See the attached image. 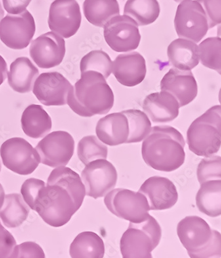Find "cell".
<instances>
[{
  "mask_svg": "<svg viewBox=\"0 0 221 258\" xmlns=\"http://www.w3.org/2000/svg\"><path fill=\"white\" fill-rule=\"evenodd\" d=\"M85 195L79 174L70 168L58 167L50 173L47 185L39 190L33 210L49 225L61 227L81 208Z\"/></svg>",
  "mask_w": 221,
  "mask_h": 258,
  "instance_id": "6da1fadb",
  "label": "cell"
},
{
  "mask_svg": "<svg viewBox=\"0 0 221 258\" xmlns=\"http://www.w3.org/2000/svg\"><path fill=\"white\" fill-rule=\"evenodd\" d=\"M185 142L178 130L170 125L151 127L142 143L143 159L149 167L157 171L172 172L185 162Z\"/></svg>",
  "mask_w": 221,
  "mask_h": 258,
  "instance_id": "7a4b0ae2",
  "label": "cell"
},
{
  "mask_svg": "<svg viewBox=\"0 0 221 258\" xmlns=\"http://www.w3.org/2000/svg\"><path fill=\"white\" fill-rule=\"evenodd\" d=\"M106 80L96 71L81 73L69 92L67 104L82 117L107 114L114 106L115 96Z\"/></svg>",
  "mask_w": 221,
  "mask_h": 258,
  "instance_id": "3957f363",
  "label": "cell"
},
{
  "mask_svg": "<svg viewBox=\"0 0 221 258\" xmlns=\"http://www.w3.org/2000/svg\"><path fill=\"white\" fill-rule=\"evenodd\" d=\"M187 142L193 154L210 157L217 154L221 146V107L216 105L197 117L187 132Z\"/></svg>",
  "mask_w": 221,
  "mask_h": 258,
  "instance_id": "277c9868",
  "label": "cell"
},
{
  "mask_svg": "<svg viewBox=\"0 0 221 258\" xmlns=\"http://www.w3.org/2000/svg\"><path fill=\"white\" fill-rule=\"evenodd\" d=\"M161 238V226L151 215L141 223L130 222L120 242L123 257L151 258Z\"/></svg>",
  "mask_w": 221,
  "mask_h": 258,
  "instance_id": "5b68a950",
  "label": "cell"
},
{
  "mask_svg": "<svg viewBox=\"0 0 221 258\" xmlns=\"http://www.w3.org/2000/svg\"><path fill=\"white\" fill-rule=\"evenodd\" d=\"M104 204L113 215L132 223H141L149 217L148 201L140 192L114 188L104 196Z\"/></svg>",
  "mask_w": 221,
  "mask_h": 258,
  "instance_id": "8992f818",
  "label": "cell"
},
{
  "mask_svg": "<svg viewBox=\"0 0 221 258\" xmlns=\"http://www.w3.org/2000/svg\"><path fill=\"white\" fill-rule=\"evenodd\" d=\"M175 28L180 38L199 43L209 29L207 16L197 0H184L177 9Z\"/></svg>",
  "mask_w": 221,
  "mask_h": 258,
  "instance_id": "52a82bcc",
  "label": "cell"
},
{
  "mask_svg": "<svg viewBox=\"0 0 221 258\" xmlns=\"http://www.w3.org/2000/svg\"><path fill=\"white\" fill-rule=\"evenodd\" d=\"M0 155L4 166L19 175L32 173L41 163L37 150L22 138L6 140L0 148Z\"/></svg>",
  "mask_w": 221,
  "mask_h": 258,
  "instance_id": "ba28073f",
  "label": "cell"
},
{
  "mask_svg": "<svg viewBox=\"0 0 221 258\" xmlns=\"http://www.w3.org/2000/svg\"><path fill=\"white\" fill-rule=\"evenodd\" d=\"M85 195L94 199L101 198L117 185L118 173L113 163L106 159H96L85 165L81 173Z\"/></svg>",
  "mask_w": 221,
  "mask_h": 258,
  "instance_id": "9c48e42d",
  "label": "cell"
},
{
  "mask_svg": "<svg viewBox=\"0 0 221 258\" xmlns=\"http://www.w3.org/2000/svg\"><path fill=\"white\" fill-rule=\"evenodd\" d=\"M104 37L109 47L119 52L136 49L141 41L138 24L126 15L114 17L105 24Z\"/></svg>",
  "mask_w": 221,
  "mask_h": 258,
  "instance_id": "30bf717a",
  "label": "cell"
},
{
  "mask_svg": "<svg viewBox=\"0 0 221 258\" xmlns=\"http://www.w3.org/2000/svg\"><path fill=\"white\" fill-rule=\"evenodd\" d=\"M35 33L34 18L27 10L20 14H8L0 22V39L10 49H25Z\"/></svg>",
  "mask_w": 221,
  "mask_h": 258,
  "instance_id": "8fae6325",
  "label": "cell"
},
{
  "mask_svg": "<svg viewBox=\"0 0 221 258\" xmlns=\"http://www.w3.org/2000/svg\"><path fill=\"white\" fill-rule=\"evenodd\" d=\"M35 150L42 164L50 167L65 166L72 158L75 141L68 132H53L41 140Z\"/></svg>",
  "mask_w": 221,
  "mask_h": 258,
  "instance_id": "7c38bea8",
  "label": "cell"
},
{
  "mask_svg": "<svg viewBox=\"0 0 221 258\" xmlns=\"http://www.w3.org/2000/svg\"><path fill=\"white\" fill-rule=\"evenodd\" d=\"M81 21V9L76 0H54L50 6L49 28L65 39L70 38L77 33Z\"/></svg>",
  "mask_w": 221,
  "mask_h": 258,
  "instance_id": "4fadbf2b",
  "label": "cell"
},
{
  "mask_svg": "<svg viewBox=\"0 0 221 258\" xmlns=\"http://www.w3.org/2000/svg\"><path fill=\"white\" fill-rule=\"evenodd\" d=\"M73 86L63 75L58 72L42 73L37 78L33 92L45 106H64Z\"/></svg>",
  "mask_w": 221,
  "mask_h": 258,
  "instance_id": "5bb4252c",
  "label": "cell"
},
{
  "mask_svg": "<svg viewBox=\"0 0 221 258\" xmlns=\"http://www.w3.org/2000/svg\"><path fill=\"white\" fill-rule=\"evenodd\" d=\"M66 52L65 40L50 31L31 42L29 54L41 69H50L62 63Z\"/></svg>",
  "mask_w": 221,
  "mask_h": 258,
  "instance_id": "9a60e30c",
  "label": "cell"
},
{
  "mask_svg": "<svg viewBox=\"0 0 221 258\" xmlns=\"http://www.w3.org/2000/svg\"><path fill=\"white\" fill-rule=\"evenodd\" d=\"M177 233L189 255L209 244L213 236L214 230L202 218L189 216L179 222Z\"/></svg>",
  "mask_w": 221,
  "mask_h": 258,
  "instance_id": "2e32d148",
  "label": "cell"
},
{
  "mask_svg": "<svg viewBox=\"0 0 221 258\" xmlns=\"http://www.w3.org/2000/svg\"><path fill=\"white\" fill-rule=\"evenodd\" d=\"M138 192L146 196L151 211L171 209L178 201V190L174 182L159 176L147 179Z\"/></svg>",
  "mask_w": 221,
  "mask_h": 258,
  "instance_id": "e0dca14e",
  "label": "cell"
},
{
  "mask_svg": "<svg viewBox=\"0 0 221 258\" xmlns=\"http://www.w3.org/2000/svg\"><path fill=\"white\" fill-rule=\"evenodd\" d=\"M160 87L162 91L169 92L176 98L180 107L191 103L197 97L198 85L190 71L170 69L162 79Z\"/></svg>",
  "mask_w": 221,
  "mask_h": 258,
  "instance_id": "ac0fdd59",
  "label": "cell"
},
{
  "mask_svg": "<svg viewBox=\"0 0 221 258\" xmlns=\"http://www.w3.org/2000/svg\"><path fill=\"white\" fill-rule=\"evenodd\" d=\"M146 71V60L138 52L119 54L113 62L112 73L125 87H133L142 83Z\"/></svg>",
  "mask_w": 221,
  "mask_h": 258,
  "instance_id": "d6986e66",
  "label": "cell"
},
{
  "mask_svg": "<svg viewBox=\"0 0 221 258\" xmlns=\"http://www.w3.org/2000/svg\"><path fill=\"white\" fill-rule=\"evenodd\" d=\"M143 110L154 123L170 122L179 116L180 104L169 92H155L147 96L143 102Z\"/></svg>",
  "mask_w": 221,
  "mask_h": 258,
  "instance_id": "ffe728a7",
  "label": "cell"
},
{
  "mask_svg": "<svg viewBox=\"0 0 221 258\" xmlns=\"http://www.w3.org/2000/svg\"><path fill=\"white\" fill-rule=\"evenodd\" d=\"M96 134L98 140L107 146L126 144L129 135L127 117L122 112L102 117L96 124Z\"/></svg>",
  "mask_w": 221,
  "mask_h": 258,
  "instance_id": "44dd1931",
  "label": "cell"
},
{
  "mask_svg": "<svg viewBox=\"0 0 221 258\" xmlns=\"http://www.w3.org/2000/svg\"><path fill=\"white\" fill-rule=\"evenodd\" d=\"M39 74V70L29 58L19 57L10 65L8 83L14 91L28 93L33 89Z\"/></svg>",
  "mask_w": 221,
  "mask_h": 258,
  "instance_id": "7402d4cb",
  "label": "cell"
},
{
  "mask_svg": "<svg viewBox=\"0 0 221 258\" xmlns=\"http://www.w3.org/2000/svg\"><path fill=\"white\" fill-rule=\"evenodd\" d=\"M170 63L181 71H191L199 64L198 46L195 42L185 39L172 41L168 48Z\"/></svg>",
  "mask_w": 221,
  "mask_h": 258,
  "instance_id": "603a6c76",
  "label": "cell"
},
{
  "mask_svg": "<svg viewBox=\"0 0 221 258\" xmlns=\"http://www.w3.org/2000/svg\"><path fill=\"white\" fill-rule=\"evenodd\" d=\"M21 122L23 131L33 139L43 138L52 128L51 118L40 105L27 106L23 112Z\"/></svg>",
  "mask_w": 221,
  "mask_h": 258,
  "instance_id": "cb8c5ba5",
  "label": "cell"
},
{
  "mask_svg": "<svg viewBox=\"0 0 221 258\" xmlns=\"http://www.w3.org/2000/svg\"><path fill=\"white\" fill-rule=\"evenodd\" d=\"M196 204L199 211L210 217L221 215V181L211 180L201 184L196 195Z\"/></svg>",
  "mask_w": 221,
  "mask_h": 258,
  "instance_id": "d4e9b609",
  "label": "cell"
},
{
  "mask_svg": "<svg viewBox=\"0 0 221 258\" xmlns=\"http://www.w3.org/2000/svg\"><path fill=\"white\" fill-rule=\"evenodd\" d=\"M30 209L20 194L6 195L3 206L0 209V219L8 228L22 225L28 217Z\"/></svg>",
  "mask_w": 221,
  "mask_h": 258,
  "instance_id": "484cf974",
  "label": "cell"
},
{
  "mask_svg": "<svg viewBox=\"0 0 221 258\" xmlns=\"http://www.w3.org/2000/svg\"><path fill=\"white\" fill-rule=\"evenodd\" d=\"M83 8L88 22L99 27H104L111 19L120 15L117 0H85Z\"/></svg>",
  "mask_w": 221,
  "mask_h": 258,
  "instance_id": "4316f807",
  "label": "cell"
},
{
  "mask_svg": "<svg viewBox=\"0 0 221 258\" xmlns=\"http://www.w3.org/2000/svg\"><path fill=\"white\" fill-rule=\"evenodd\" d=\"M73 258H102L105 246L102 239L96 233H80L73 240L69 250Z\"/></svg>",
  "mask_w": 221,
  "mask_h": 258,
  "instance_id": "83f0119b",
  "label": "cell"
},
{
  "mask_svg": "<svg viewBox=\"0 0 221 258\" xmlns=\"http://www.w3.org/2000/svg\"><path fill=\"white\" fill-rule=\"evenodd\" d=\"M124 13L133 19L138 26H147L158 18L160 6L157 0H128Z\"/></svg>",
  "mask_w": 221,
  "mask_h": 258,
  "instance_id": "f1b7e54d",
  "label": "cell"
},
{
  "mask_svg": "<svg viewBox=\"0 0 221 258\" xmlns=\"http://www.w3.org/2000/svg\"><path fill=\"white\" fill-rule=\"evenodd\" d=\"M127 117L129 125V135L126 144L143 141L151 129V123L142 111L130 109L122 112Z\"/></svg>",
  "mask_w": 221,
  "mask_h": 258,
  "instance_id": "f546056e",
  "label": "cell"
},
{
  "mask_svg": "<svg viewBox=\"0 0 221 258\" xmlns=\"http://www.w3.org/2000/svg\"><path fill=\"white\" fill-rule=\"evenodd\" d=\"M80 161L86 165L96 159H106L108 148L95 136H87L80 140L77 146Z\"/></svg>",
  "mask_w": 221,
  "mask_h": 258,
  "instance_id": "4dcf8cb0",
  "label": "cell"
},
{
  "mask_svg": "<svg viewBox=\"0 0 221 258\" xmlns=\"http://www.w3.org/2000/svg\"><path fill=\"white\" fill-rule=\"evenodd\" d=\"M199 60L207 68L220 74L221 39L220 37H209L204 40L198 47Z\"/></svg>",
  "mask_w": 221,
  "mask_h": 258,
  "instance_id": "1f68e13d",
  "label": "cell"
},
{
  "mask_svg": "<svg viewBox=\"0 0 221 258\" xmlns=\"http://www.w3.org/2000/svg\"><path fill=\"white\" fill-rule=\"evenodd\" d=\"M81 73L96 71L107 79L113 71V62L108 54L101 50H94L84 56L80 63Z\"/></svg>",
  "mask_w": 221,
  "mask_h": 258,
  "instance_id": "d6a6232c",
  "label": "cell"
},
{
  "mask_svg": "<svg viewBox=\"0 0 221 258\" xmlns=\"http://www.w3.org/2000/svg\"><path fill=\"white\" fill-rule=\"evenodd\" d=\"M221 157L212 155L202 159L198 165L197 175L200 184L211 180H220Z\"/></svg>",
  "mask_w": 221,
  "mask_h": 258,
  "instance_id": "836d02e7",
  "label": "cell"
},
{
  "mask_svg": "<svg viewBox=\"0 0 221 258\" xmlns=\"http://www.w3.org/2000/svg\"><path fill=\"white\" fill-rule=\"evenodd\" d=\"M45 185V182L42 180L35 179V178L27 179L23 183L22 188H21V194L22 195L25 202L31 209H33L35 201L39 194V190Z\"/></svg>",
  "mask_w": 221,
  "mask_h": 258,
  "instance_id": "e575fe53",
  "label": "cell"
},
{
  "mask_svg": "<svg viewBox=\"0 0 221 258\" xmlns=\"http://www.w3.org/2000/svg\"><path fill=\"white\" fill-rule=\"evenodd\" d=\"M207 16L209 29L220 24L221 0H197Z\"/></svg>",
  "mask_w": 221,
  "mask_h": 258,
  "instance_id": "d590c367",
  "label": "cell"
},
{
  "mask_svg": "<svg viewBox=\"0 0 221 258\" xmlns=\"http://www.w3.org/2000/svg\"><path fill=\"white\" fill-rule=\"evenodd\" d=\"M220 233L214 230L213 236L211 241L203 248L197 252L191 253V258L220 257L221 255Z\"/></svg>",
  "mask_w": 221,
  "mask_h": 258,
  "instance_id": "8d00e7d4",
  "label": "cell"
},
{
  "mask_svg": "<svg viewBox=\"0 0 221 258\" xmlns=\"http://www.w3.org/2000/svg\"><path fill=\"white\" fill-rule=\"evenodd\" d=\"M45 257V253L41 247L33 242H25L20 245H16L11 255V257L16 258Z\"/></svg>",
  "mask_w": 221,
  "mask_h": 258,
  "instance_id": "74e56055",
  "label": "cell"
},
{
  "mask_svg": "<svg viewBox=\"0 0 221 258\" xmlns=\"http://www.w3.org/2000/svg\"><path fill=\"white\" fill-rule=\"evenodd\" d=\"M16 245L14 236L0 222V258L11 257Z\"/></svg>",
  "mask_w": 221,
  "mask_h": 258,
  "instance_id": "f35d334b",
  "label": "cell"
},
{
  "mask_svg": "<svg viewBox=\"0 0 221 258\" xmlns=\"http://www.w3.org/2000/svg\"><path fill=\"white\" fill-rule=\"evenodd\" d=\"M31 1L32 0H2L4 9L12 15L23 13Z\"/></svg>",
  "mask_w": 221,
  "mask_h": 258,
  "instance_id": "ab89813d",
  "label": "cell"
},
{
  "mask_svg": "<svg viewBox=\"0 0 221 258\" xmlns=\"http://www.w3.org/2000/svg\"><path fill=\"white\" fill-rule=\"evenodd\" d=\"M8 66L5 59L0 55V86L3 84L8 75Z\"/></svg>",
  "mask_w": 221,
  "mask_h": 258,
  "instance_id": "60d3db41",
  "label": "cell"
},
{
  "mask_svg": "<svg viewBox=\"0 0 221 258\" xmlns=\"http://www.w3.org/2000/svg\"><path fill=\"white\" fill-rule=\"evenodd\" d=\"M5 196V191H4L3 186L0 183V209H1L2 206H3Z\"/></svg>",
  "mask_w": 221,
  "mask_h": 258,
  "instance_id": "b9f144b4",
  "label": "cell"
},
{
  "mask_svg": "<svg viewBox=\"0 0 221 258\" xmlns=\"http://www.w3.org/2000/svg\"><path fill=\"white\" fill-rule=\"evenodd\" d=\"M4 11L3 10V8H2L1 2H0V22H1V20L2 19L4 18Z\"/></svg>",
  "mask_w": 221,
  "mask_h": 258,
  "instance_id": "7bdbcfd3",
  "label": "cell"
},
{
  "mask_svg": "<svg viewBox=\"0 0 221 258\" xmlns=\"http://www.w3.org/2000/svg\"><path fill=\"white\" fill-rule=\"evenodd\" d=\"M174 1L176 2H182L183 1H184V0H174Z\"/></svg>",
  "mask_w": 221,
  "mask_h": 258,
  "instance_id": "ee69618b",
  "label": "cell"
},
{
  "mask_svg": "<svg viewBox=\"0 0 221 258\" xmlns=\"http://www.w3.org/2000/svg\"><path fill=\"white\" fill-rule=\"evenodd\" d=\"M1 169H2V163H1V161H0V172H1Z\"/></svg>",
  "mask_w": 221,
  "mask_h": 258,
  "instance_id": "f6af8a7d",
  "label": "cell"
}]
</instances>
